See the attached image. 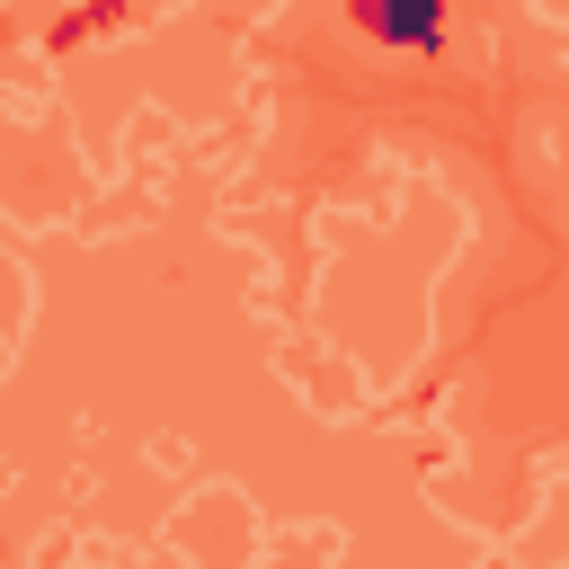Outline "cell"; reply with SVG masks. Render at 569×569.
Segmentation results:
<instances>
[{
    "mask_svg": "<svg viewBox=\"0 0 569 569\" xmlns=\"http://www.w3.org/2000/svg\"><path fill=\"white\" fill-rule=\"evenodd\" d=\"M356 19H365L383 45L418 54V45H437V19H445V0H356Z\"/></svg>",
    "mask_w": 569,
    "mask_h": 569,
    "instance_id": "1",
    "label": "cell"
}]
</instances>
